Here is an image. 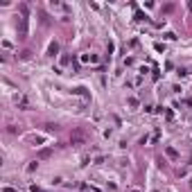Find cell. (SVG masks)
<instances>
[{
	"mask_svg": "<svg viewBox=\"0 0 192 192\" xmlns=\"http://www.w3.org/2000/svg\"><path fill=\"white\" fill-rule=\"evenodd\" d=\"M70 140H72V145H84V142H86V133H84V131H72Z\"/></svg>",
	"mask_w": 192,
	"mask_h": 192,
	"instance_id": "6da1fadb",
	"label": "cell"
},
{
	"mask_svg": "<svg viewBox=\"0 0 192 192\" xmlns=\"http://www.w3.org/2000/svg\"><path fill=\"white\" fill-rule=\"evenodd\" d=\"M165 151H167V156H170V158H179V154H176V149H172V147H167V149H165Z\"/></svg>",
	"mask_w": 192,
	"mask_h": 192,
	"instance_id": "7a4b0ae2",
	"label": "cell"
},
{
	"mask_svg": "<svg viewBox=\"0 0 192 192\" xmlns=\"http://www.w3.org/2000/svg\"><path fill=\"white\" fill-rule=\"evenodd\" d=\"M57 50H59V48H57V43L50 45V54H57Z\"/></svg>",
	"mask_w": 192,
	"mask_h": 192,
	"instance_id": "277c9868",
	"label": "cell"
},
{
	"mask_svg": "<svg viewBox=\"0 0 192 192\" xmlns=\"http://www.w3.org/2000/svg\"><path fill=\"white\" fill-rule=\"evenodd\" d=\"M50 154H52V151H50V149H43V151H41V154H39V158H48V156H50Z\"/></svg>",
	"mask_w": 192,
	"mask_h": 192,
	"instance_id": "3957f363",
	"label": "cell"
},
{
	"mask_svg": "<svg viewBox=\"0 0 192 192\" xmlns=\"http://www.w3.org/2000/svg\"><path fill=\"white\" fill-rule=\"evenodd\" d=\"M34 192H41V190H34Z\"/></svg>",
	"mask_w": 192,
	"mask_h": 192,
	"instance_id": "5b68a950",
	"label": "cell"
}]
</instances>
